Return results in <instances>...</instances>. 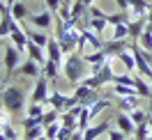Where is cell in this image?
I'll return each instance as SVG.
<instances>
[{"label":"cell","instance_id":"cb8c5ba5","mask_svg":"<svg viewBox=\"0 0 152 140\" xmlns=\"http://www.w3.org/2000/svg\"><path fill=\"white\" fill-rule=\"evenodd\" d=\"M60 71H62V67L58 65V62H53V60H46V65L42 67V74L46 76L48 81H56Z\"/></svg>","mask_w":152,"mask_h":140},{"label":"cell","instance_id":"5bb4252c","mask_svg":"<svg viewBox=\"0 0 152 140\" xmlns=\"http://www.w3.org/2000/svg\"><path fill=\"white\" fill-rule=\"evenodd\" d=\"M10 12H12V16L19 21V23L28 21V16H30V9H28V5H26L23 0H12L10 2Z\"/></svg>","mask_w":152,"mask_h":140},{"label":"cell","instance_id":"816d5d0a","mask_svg":"<svg viewBox=\"0 0 152 140\" xmlns=\"http://www.w3.org/2000/svg\"><path fill=\"white\" fill-rule=\"evenodd\" d=\"M127 140H134V138H127Z\"/></svg>","mask_w":152,"mask_h":140},{"label":"cell","instance_id":"4dcf8cb0","mask_svg":"<svg viewBox=\"0 0 152 140\" xmlns=\"http://www.w3.org/2000/svg\"><path fill=\"white\" fill-rule=\"evenodd\" d=\"M60 129H62V124H60V122H53V124L44 126V136H46L48 140H58V133H60Z\"/></svg>","mask_w":152,"mask_h":140},{"label":"cell","instance_id":"44dd1931","mask_svg":"<svg viewBox=\"0 0 152 140\" xmlns=\"http://www.w3.org/2000/svg\"><path fill=\"white\" fill-rule=\"evenodd\" d=\"M115 60H120V62L124 65V69H127L129 74H136V55H134V51H132V48L122 51V53L115 57Z\"/></svg>","mask_w":152,"mask_h":140},{"label":"cell","instance_id":"ab89813d","mask_svg":"<svg viewBox=\"0 0 152 140\" xmlns=\"http://www.w3.org/2000/svg\"><path fill=\"white\" fill-rule=\"evenodd\" d=\"M127 138H129V136H127V133H122V131H120V129H111V131H108V140H127Z\"/></svg>","mask_w":152,"mask_h":140},{"label":"cell","instance_id":"d590c367","mask_svg":"<svg viewBox=\"0 0 152 140\" xmlns=\"http://www.w3.org/2000/svg\"><path fill=\"white\" fill-rule=\"evenodd\" d=\"M37 124H42V117H30V115H26V117L21 120L23 131H26V129H32V126H37Z\"/></svg>","mask_w":152,"mask_h":140},{"label":"cell","instance_id":"9a60e30c","mask_svg":"<svg viewBox=\"0 0 152 140\" xmlns=\"http://www.w3.org/2000/svg\"><path fill=\"white\" fill-rule=\"evenodd\" d=\"M26 32H28L30 41L37 44V46H42V48H46L48 41H51V37H48L46 30H39V28H32V25H30V28H26Z\"/></svg>","mask_w":152,"mask_h":140},{"label":"cell","instance_id":"f1b7e54d","mask_svg":"<svg viewBox=\"0 0 152 140\" xmlns=\"http://www.w3.org/2000/svg\"><path fill=\"white\" fill-rule=\"evenodd\" d=\"M134 44H138L145 53H152V32H148V30H145L141 37H138V41H134Z\"/></svg>","mask_w":152,"mask_h":140},{"label":"cell","instance_id":"277c9868","mask_svg":"<svg viewBox=\"0 0 152 140\" xmlns=\"http://www.w3.org/2000/svg\"><path fill=\"white\" fill-rule=\"evenodd\" d=\"M2 55H5V60H2V65H5V74H7V78H12V76L16 74V69L21 67V55H23V53H21L12 41H5Z\"/></svg>","mask_w":152,"mask_h":140},{"label":"cell","instance_id":"484cf974","mask_svg":"<svg viewBox=\"0 0 152 140\" xmlns=\"http://www.w3.org/2000/svg\"><path fill=\"white\" fill-rule=\"evenodd\" d=\"M111 108V101H106V99H99V101H95L92 106H88V110H90V117L95 120L99 112H104V110H108Z\"/></svg>","mask_w":152,"mask_h":140},{"label":"cell","instance_id":"8d00e7d4","mask_svg":"<svg viewBox=\"0 0 152 140\" xmlns=\"http://www.w3.org/2000/svg\"><path fill=\"white\" fill-rule=\"evenodd\" d=\"M113 83H118V85H134V74H120V76H115L113 78Z\"/></svg>","mask_w":152,"mask_h":140},{"label":"cell","instance_id":"ac0fdd59","mask_svg":"<svg viewBox=\"0 0 152 140\" xmlns=\"http://www.w3.org/2000/svg\"><path fill=\"white\" fill-rule=\"evenodd\" d=\"M14 23H16V19L12 16L10 9L5 12V14H0V39L10 37V32H12V28H14Z\"/></svg>","mask_w":152,"mask_h":140},{"label":"cell","instance_id":"4fadbf2b","mask_svg":"<svg viewBox=\"0 0 152 140\" xmlns=\"http://www.w3.org/2000/svg\"><path fill=\"white\" fill-rule=\"evenodd\" d=\"M127 48H132V46H129V39H120V41L106 39V44H104V51H106V55H108V57H118L122 51H127Z\"/></svg>","mask_w":152,"mask_h":140},{"label":"cell","instance_id":"f546056e","mask_svg":"<svg viewBox=\"0 0 152 140\" xmlns=\"http://www.w3.org/2000/svg\"><path fill=\"white\" fill-rule=\"evenodd\" d=\"M129 117H132V122L138 126V124H143V122H148V117H150V112H145L143 108H134L132 112H129Z\"/></svg>","mask_w":152,"mask_h":140},{"label":"cell","instance_id":"8fae6325","mask_svg":"<svg viewBox=\"0 0 152 140\" xmlns=\"http://www.w3.org/2000/svg\"><path fill=\"white\" fill-rule=\"evenodd\" d=\"M16 74H21V76H28V78H39L42 76V67L35 62V60H23L21 62V67L16 69Z\"/></svg>","mask_w":152,"mask_h":140},{"label":"cell","instance_id":"d6a6232c","mask_svg":"<svg viewBox=\"0 0 152 140\" xmlns=\"http://www.w3.org/2000/svg\"><path fill=\"white\" fill-rule=\"evenodd\" d=\"M60 115H62L60 110L51 108V110L44 112V117H42V124H44V126H48V124H53V122H60Z\"/></svg>","mask_w":152,"mask_h":140},{"label":"cell","instance_id":"83f0119b","mask_svg":"<svg viewBox=\"0 0 152 140\" xmlns=\"http://www.w3.org/2000/svg\"><path fill=\"white\" fill-rule=\"evenodd\" d=\"M150 120V117H148ZM148 136H150V122H143V124H138L136 126V131H134V140H148Z\"/></svg>","mask_w":152,"mask_h":140},{"label":"cell","instance_id":"d4e9b609","mask_svg":"<svg viewBox=\"0 0 152 140\" xmlns=\"http://www.w3.org/2000/svg\"><path fill=\"white\" fill-rule=\"evenodd\" d=\"M111 90H113L115 96H132V94H138L134 85H118V83H111ZM141 96V94H138Z\"/></svg>","mask_w":152,"mask_h":140},{"label":"cell","instance_id":"1f68e13d","mask_svg":"<svg viewBox=\"0 0 152 140\" xmlns=\"http://www.w3.org/2000/svg\"><path fill=\"white\" fill-rule=\"evenodd\" d=\"M44 136V124H37V126H32V129H26V136L23 140H37Z\"/></svg>","mask_w":152,"mask_h":140},{"label":"cell","instance_id":"9c48e42d","mask_svg":"<svg viewBox=\"0 0 152 140\" xmlns=\"http://www.w3.org/2000/svg\"><path fill=\"white\" fill-rule=\"evenodd\" d=\"M83 60H86V65L90 67V74H92V71H97V69H102L111 57L106 55V51L102 48V51H90V53H86Z\"/></svg>","mask_w":152,"mask_h":140},{"label":"cell","instance_id":"603a6c76","mask_svg":"<svg viewBox=\"0 0 152 140\" xmlns=\"http://www.w3.org/2000/svg\"><path fill=\"white\" fill-rule=\"evenodd\" d=\"M111 35H108V39L111 41H120V39H129V25L127 23H118V25H111Z\"/></svg>","mask_w":152,"mask_h":140},{"label":"cell","instance_id":"c3c4849f","mask_svg":"<svg viewBox=\"0 0 152 140\" xmlns=\"http://www.w3.org/2000/svg\"><path fill=\"white\" fill-rule=\"evenodd\" d=\"M0 140H7V138H5V136H2V133H0Z\"/></svg>","mask_w":152,"mask_h":140},{"label":"cell","instance_id":"74e56055","mask_svg":"<svg viewBox=\"0 0 152 140\" xmlns=\"http://www.w3.org/2000/svg\"><path fill=\"white\" fill-rule=\"evenodd\" d=\"M10 115H12V112H10V110H5V108L0 110V133H2V131H5V129L12 124V122H10Z\"/></svg>","mask_w":152,"mask_h":140},{"label":"cell","instance_id":"2e32d148","mask_svg":"<svg viewBox=\"0 0 152 140\" xmlns=\"http://www.w3.org/2000/svg\"><path fill=\"white\" fill-rule=\"evenodd\" d=\"M115 126L122 131V133H127L129 138H132V136H134V131H136V124L132 122L129 112H118V117H115Z\"/></svg>","mask_w":152,"mask_h":140},{"label":"cell","instance_id":"f5cc1de1","mask_svg":"<svg viewBox=\"0 0 152 140\" xmlns=\"http://www.w3.org/2000/svg\"><path fill=\"white\" fill-rule=\"evenodd\" d=\"M14 140H19V138H14Z\"/></svg>","mask_w":152,"mask_h":140},{"label":"cell","instance_id":"7bdbcfd3","mask_svg":"<svg viewBox=\"0 0 152 140\" xmlns=\"http://www.w3.org/2000/svg\"><path fill=\"white\" fill-rule=\"evenodd\" d=\"M10 9V5H7V2H2V0H0V14H5V12Z\"/></svg>","mask_w":152,"mask_h":140},{"label":"cell","instance_id":"30bf717a","mask_svg":"<svg viewBox=\"0 0 152 140\" xmlns=\"http://www.w3.org/2000/svg\"><path fill=\"white\" fill-rule=\"evenodd\" d=\"M111 131V122L104 120V122H97V124H90L86 131H83V140H97L102 133H108Z\"/></svg>","mask_w":152,"mask_h":140},{"label":"cell","instance_id":"ffe728a7","mask_svg":"<svg viewBox=\"0 0 152 140\" xmlns=\"http://www.w3.org/2000/svg\"><path fill=\"white\" fill-rule=\"evenodd\" d=\"M134 87L141 96H152V83L148 78H143L141 74H134Z\"/></svg>","mask_w":152,"mask_h":140},{"label":"cell","instance_id":"836d02e7","mask_svg":"<svg viewBox=\"0 0 152 140\" xmlns=\"http://www.w3.org/2000/svg\"><path fill=\"white\" fill-rule=\"evenodd\" d=\"M44 103H30L28 108H26V115H30V117H44Z\"/></svg>","mask_w":152,"mask_h":140},{"label":"cell","instance_id":"7402d4cb","mask_svg":"<svg viewBox=\"0 0 152 140\" xmlns=\"http://www.w3.org/2000/svg\"><path fill=\"white\" fill-rule=\"evenodd\" d=\"M28 57H30V60H35L39 67H44V65H46V60H48V55H44V48L37 46V44H32V41L28 44Z\"/></svg>","mask_w":152,"mask_h":140},{"label":"cell","instance_id":"7a4b0ae2","mask_svg":"<svg viewBox=\"0 0 152 140\" xmlns=\"http://www.w3.org/2000/svg\"><path fill=\"white\" fill-rule=\"evenodd\" d=\"M86 67L88 65H86V60H83V55H81L78 51H74V53H69V57L65 60V65H62V74H65V78L72 85H78L83 78H86V74H83Z\"/></svg>","mask_w":152,"mask_h":140},{"label":"cell","instance_id":"f6af8a7d","mask_svg":"<svg viewBox=\"0 0 152 140\" xmlns=\"http://www.w3.org/2000/svg\"><path fill=\"white\" fill-rule=\"evenodd\" d=\"M148 122H150V136H152V115H150V120H148Z\"/></svg>","mask_w":152,"mask_h":140},{"label":"cell","instance_id":"5b68a950","mask_svg":"<svg viewBox=\"0 0 152 140\" xmlns=\"http://www.w3.org/2000/svg\"><path fill=\"white\" fill-rule=\"evenodd\" d=\"M48 83H51V81H48L44 74L35 81V87H32V94H30V103H48V96H51Z\"/></svg>","mask_w":152,"mask_h":140},{"label":"cell","instance_id":"d6986e66","mask_svg":"<svg viewBox=\"0 0 152 140\" xmlns=\"http://www.w3.org/2000/svg\"><path fill=\"white\" fill-rule=\"evenodd\" d=\"M138 94H132V96H118V110L120 112H132L134 108H138Z\"/></svg>","mask_w":152,"mask_h":140},{"label":"cell","instance_id":"ba28073f","mask_svg":"<svg viewBox=\"0 0 152 140\" xmlns=\"http://www.w3.org/2000/svg\"><path fill=\"white\" fill-rule=\"evenodd\" d=\"M53 16H56L53 12L44 9V12H37V14H30V16H28V23L32 25V28H39V30H51V25L56 23Z\"/></svg>","mask_w":152,"mask_h":140},{"label":"cell","instance_id":"f907efd6","mask_svg":"<svg viewBox=\"0 0 152 140\" xmlns=\"http://www.w3.org/2000/svg\"><path fill=\"white\" fill-rule=\"evenodd\" d=\"M148 140H152V136H148Z\"/></svg>","mask_w":152,"mask_h":140},{"label":"cell","instance_id":"f35d334b","mask_svg":"<svg viewBox=\"0 0 152 140\" xmlns=\"http://www.w3.org/2000/svg\"><path fill=\"white\" fill-rule=\"evenodd\" d=\"M62 2H65V0H44L46 9H48V12H53L56 16H58V12H60V5H62Z\"/></svg>","mask_w":152,"mask_h":140},{"label":"cell","instance_id":"6da1fadb","mask_svg":"<svg viewBox=\"0 0 152 140\" xmlns=\"http://www.w3.org/2000/svg\"><path fill=\"white\" fill-rule=\"evenodd\" d=\"M0 103L12 115H23L26 112V92L21 90L19 85H7L0 92Z\"/></svg>","mask_w":152,"mask_h":140},{"label":"cell","instance_id":"b9f144b4","mask_svg":"<svg viewBox=\"0 0 152 140\" xmlns=\"http://www.w3.org/2000/svg\"><path fill=\"white\" fill-rule=\"evenodd\" d=\"M113 2L120 12H129V0H113Z\"/></svg>","mask_w":152,"mask_h":140},{"label":"cell","instance_id":"e0dca14e","mask_svg":"<svg viewBox=\"0 0 152 140\" xmlns=\"http://www.w3.org/2000/svg\"><path fill=\"white\" fill-rule=\"evenodd\" d=\"M127 25H129V39H132V44H134V41H138V37L145 32L148 19H134V21H129Z\"/></svg>","mask_w":152,"mask_h":140},{"label":"cell","instance_id":"7c38bea8","mask_svg":"<svg viewBox=\"0 0 152 140\" xmlns=\"http://www.w3.org/2000/svg\"><path fill=\"white\" fill-rule=\"evenodd\" d=\"M46 55H48V60L58 62L60 67L65 65V51H62V46H60V41H58V39H51V41H48V46H46Z\"/></svg>","mask_w":152,"mask_h":140},{"label":"cell","instance_id":"ee69618b","mask_svg":"<svg viewBox=\"0 0 152 140\" xmlns=\"http://www.w3.org/2000/svg\"><path fill=\"white\" fill-rule=\"evenodd\" d=\"M145 19H148V23H152V7H150V12H148V16H145Z\"/></svg>","mask_w":152,"mask_h":140},{"label":"cell","instance_id":"e575fe53","mask_svg":"<svg viewBox=\"0 0 152 140\" xmlns=\"http://www.w3.org/2000/svg\"><path fill=\"white\" fill-rule=\"evenodd\" d=\"M58 16H60L62 21H69V19H72V2H69V0H65V2L60 5V12H58Z\"/></svg>","mask_w":152,"mask_h":140},{"label":"cell","instance_id":"60d3db41","mask_svg":"<svg viewBox=\"0 0 152 140\" xmlns=\"http://www.w3.org/2000/svg\"><path fill=\"white\" fill-rule=\"evenodd\" d=\"M2 136H5V138H7V140H14V138H19V136H16V131H14V126H12V124H10V126H7V129H5V131H2Z\"/></svg>","mask_w":152,"mask_h":140},{"label":"cell","instance_id":"681fc988","mask_svg":"<svg viewBox=\"0 0 152 140\" xmlns=\"http://www.w3.org/2000/svg\"><path fill=\"white\" fill-rule=\"evenodd\" d=\"M5 2H7V5H10V2H12V0H5Z\"/></svg>","mask_w":152,"mask_h":140},{"label":"cell","instance_id":"bcb514c9","mask_svg":"<svg viewBox=\"0 0 152 140\" xmlns=\"http://www.w3.org/2000/svg\"><path fill=\"white\" fill-rule=\"evenodd\" d=\"M145 30H148V32H152V23H148V28H145Z\"/></svg>","mask_w":152,"mask_h":140},{"label":"cell","instance_id":"4316f807","mask_svg":"<svg viewBox=\"0 0 152 140\" xmlns=\"http://www.w3.org/2000/svg\"><path fill=\"white\" fill-rule=\"evenodd\" d=\"M129 12H115V14H108V25H118V23H129Z\"/></svg>","mask_w":152,"mask_h":140},{"label":"cell","instance_id":"3957f363","mask_svg":"<svg viewBox=\"0 0 152 140\" xmlns=\"http://www.w3.org/2000/svg\"><path fill=\"white\" fill-rule=\"evenodd\" d=\"M111 60H113V57H111ZM111 60H108L102 69H97V71H92L90 76H86L81 83L88 85V87H92V90H99V87H104V85L113 83L115 74H113V67H111Z\"/></svg>","mask_w":152,"mask_h":140},{"label":"cell","instance_id":"7dc6e473","mask_svg":"<svg viewBox=\"0 0 152 140\" xmlns=\"http://www.w3.org/2000/svg\"><path fill=\"white\" fill-rule=\"evenodd\" d=\"M148 112H150V115H152V99H150V110H148Z\"/></svg>","mask_w":152,"mask_h":140},{"label":"cell","instance_id":"52a82bcc","mask_svg":"<svg viewBox=\"0 0 152 140\" xmlns=\"http://www.w3.org/2000/svg\"><path fill=\"white\" fill-rule=\"evenodd\" d=\"M48 103H51V108H56V110L60 112H65L69 110L72 106H76V99H74V94H62V92H51V96H48Z\"/></svg>","mask_w":152,"mask_h":140},{"label":"cell","instance_id":"8992f818","mask_svg":"<svg viewBox=\"0 0 152 140\" xmlns=\"http://www.w3.org/2000/svg\"><path fill=\"white\" fill-rule=\"evenodd\" d=\"M10 41L19 48L21 53H28L30 37H28V32H26V28H23V23H19V21L14 23V28H12V32H10Z\"/></svg>","mask_w":152,"mask_h":140}]
</instances>
